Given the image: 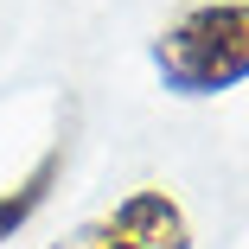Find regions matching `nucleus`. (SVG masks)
I'll return each mask as SVG.
<instances>
[{
  "label": "nucleus",
  "instance_id": "7ed1b4c3",
  "mask_svg": "<svg viewBox=\"0 0 249 249\" xmlns=\"http://www.w3.org/2000/svg\"><path fill=\"white\" fill-rule=\"evenodd\" d=\"M58 173H64V147H52L13 192H0V243H13L38 211H45V198H52V185H58Z\"/></svg>",
  "mask_w": 249,
  "mask_h": 249
},
{
  "label": "nucleus",
  "instance_id": "f257e3e1",
  "mask_svg": "<svg viewBox=\"0 0 249 249\" xmlns=\"http://www.w3.org/2000/svg\"><path fill=\"white\" fill-rule=\"evenodd\" d=\"M154 71L173 96H217L249 77V0H205L154 32Z\"/></svg>",
  "mask_w": 249,
  "mask_h": 249
},
{
  "label": "nucleus",
  "instance_id": "f03ea898",
  "mask_svg": "<svg viewBox=\"0 0 249 249\" xmlns=\"http://www.w3.org/2000/svg\"><path fill=\"white\" fill-rule=\"evenodd\" d=\"M52 249H192V217L166 185H141Z\"/></svg>",
  "mask_w": 249,
  "mask_h": 249
}]
</instances>
